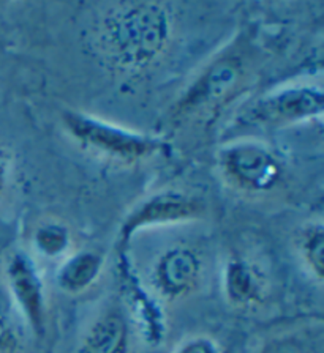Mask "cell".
<instances>
[{
	"label": "cell",
	"instance_id": "obj_1",
	"mask_svg": "<svg viewBox=\"0 0 324 353\" xmlns=\"http://www.w3.org/2000/svg\"><path fill=\"white\" fill-rule=\"evenodd\" d=\"M169 38V16L160 3H124L108 16L103 43L114 62L142 68L155 60Z\"/></svg>",
	"mask_w": 324,
	"mask_h": 353
},
{
	"label": "cell",
	"instance_id": "obj_2",
	"mask_svg": "<svg viewBox=\"0 0 324 353\" xmlns=\"http://www.w3.org/2000/svg\"><path fill=\"white\" fill-rule=\"evenodd\" d=\"M64 121L79 142L127 161L152 157L162 148V142L153 137L117 128L86 114L67 112Z\"/></svg>",
	"mask_w": 324,
	"mask_h": 353
},
{
	"label": "cell",
	"instance_id": "obj_3",
	"mask_svg": "<svg viewBox=\"0 0 324 353\" xmlns=\"http://www.w3.org/2000/svg\"><path fill=\"white\" fill-rule=\"evenodd\" d=\"M220 164L225 174L244 190L267 191L280 179L276 157L256 142H238L223 148Z\"/></svg>",
	"mask_w": 324,
	"mask_h": 353
},
{
	"label": "cell",
	"instance_id": "obj_4",
	"mask_svg": "<svg viewBox=\"0 0 324 353\" xmlns=\"http://www.w3.org/2000/svg\"><path fill=\"white\" fill-rule=\"evenodd\" d=\"M7 281L16 303L37 334H43L46 325V295L35 262L26 252L18 251L7 262Z\"/></svg>",
	"mask_w": 324,
	"mask_h": 353
},
{
	"label": "cell",
	"instance_id": "obj_5",
	"mask_svg": "<svg viewBox=\"0 0 324 353\" xmlns=\"http://www.w3.org/2000/svg\"><path fill=\"white\" fill-rule=\"evenodd\" d=\"M323 112V93L310 87L287 88L272 93L250 110V119L258 123L278 125L316 117Z\"/></svg>",
	"mask_w": 324,
	"mask_h": 353
},
{
	"label": "cell",
	"instance_id": "obj_6",
	"mask_svg": "<svg viewBox=\"0 0 324 353\" xmlns=\"http://www.w3.org/2000/svg\"><path fill=\"white\" fill-rule=\"evenodd\" d=\"M202 210H204L202 203L196 197L182 194V192H162L151 197L130 214L120 232L124 239L120 243H127L135 232L146 225L195 219L202 213Z\"/></svg>",
	"mask_w": 324,
	"mask_h": 353
},
{
	"label": "cell",
	"instance_id": "obj_7",
	"mask_svg": "<svg viewBox=\"0 0 324 353\" xmlns=\"http://www.w3.org/2000/svg\"><path fill=\"white\" fill-rule=\"evenodd\" d=\"M240 65L234 59H222L198 77L185 95L175 106L179 115H185L191 110L206 108L209 104L220 101L228 93L238 87L240 81Z\"/></svg>",
	"mask_w": 324,
	"mask_h": 353
},
{
	"label": "cell",
	"instance_id": "obj_8",
	"mask_svg": "<svg viewBox=\"0 0 324 353\" xmlns=\"http://www.w3.org/2000/svg\"><path fill=\"white\" fill-rule=\"evenodd\" d=\"M201 263L196 254L185 248L163 254L155 267V285L168 298H178L193 289L200 279Z\"/></svg>",
	"mask_w": 324,
	"mask_h": 353
},
{
	"label": "cell",
	"instance_id": "obj_9",
	"mask_svg": "<svg viewBox=\"0 0 324 353\" xmlns=\"http://www.w3.org/2000/svg\"><path fill=\"white\" fill-rule=\"evenodd\" d=\"M120 278L124 281V287L128 295V305L131 311L141 325V330L144 331L146 339L153 344L163 342L164 336V322L162 309L157 306V303L152 300L149 294L142 289L138 276L133 274L127 262L120 261Z\"/></svg>",
	"mask_w": 324,
	"mask_h": 353
},
{
	"label": "cell",
	"instance_id": "obj_10",
	"mask_svg": "<svg viewBox=\"0 0 324 353\" xmlns=\"http://www.w3.org/2000/svg\"><path fill=\"white\" fill-rule=\"evenodd\" d=\"M127 342V322L120 312L111 311L98 319L89 330L79 353H124Z\"/></svg>",
	"mask_w": 324,
	"mask_h": 353
},
{
	"label": "cell",
	"instance_id": "obj_11",
	"mask_svg": "<svg viewBox=\"0 0 324 353\" xmlns=\"http://www.w3.org/2000/svg\"><path fill=\"white\" fill-rule=\"evenodd\" d=\"M261 276L244 259H233L225 272V292L234 305H250L261 296Z\"/></svg>",
	"mask_w": 324,
	"mask_h": 353
},
{
	"label": "cell",
	"instance_id": "obj_12",
	"mask_svg": "<svg viewBox=\"0 0 324 353\" xmlns=\"http://www.w3.org/2000/svg\"><path fill=\"white\" fill-rule=\"evenodd\" d=\"M103 261L100 254L79 252L68 259L57 273V283L65 292L78 294L86 290L98 278Z\"/></svg>",
	"mask_w": 324,
	"mask_h": 353
},
{
	"label": "cell",
	"instance_id": "obj_13",
	"mask_svg": "<svg viewBox=\"0 0 324 353\" xmlns=\"http://www.w3.org/2000/svg\"><path fill=\"white\" fill-rule=\"evenodd\" d=\"M301 251L312 273L321 281L324 268V232L321 224L310 225L304 230L301 236Z\"/></svg>",
	"mask_w": 324,
	"mask_h": 353
},
{
	"label": "cell",
	"instance_id": "obj_14",
	"mask_svg": "<svg viewBox=\"0 0 324 353\" xmlns=\"http://www.w3.org/2000/svg\"><path fill=\"white\" fill-rule=\"evenodd\" d=\"M68 232L62 225L46 224L35 232V245L45 256L56 257L68 248Z\"/></svg>",
	"mask_w": 324,
	"mask_h": 353
},
{
	"label": "cell",
	"instance_id": "obj_15",
	"mask_svg": "<svg viewBox=\"0 0 324 353\" xmlns=\"http://www.w3.org/2000/svg\"><path fill=\"white\" fill-rule=\"evenodd\" d=\"M174 353H220L216 342L207 338H195L187 341Z\"/></svg>",
	"mask_w": 324,
	"mask_h": 353
},
{
	"label": "cell",
	"instance_id": "obj_16",
	"mask_svg": "<svg viewBox=\"0 0 324 353\" xmlns=\"http://www.w3.org/2000/svg\"><path fill=\"white\" fill-rule=\"evenodd\" d=\"M18 350V338L7 320L0 317V353H16Z\"/></svg>",
	"mask_w": 324,
	"mask_h": 353
},
{
	"label": "cell",
	"instance_id": "obj_17",
	"mask_svg": "<svg viewBox=\"0 0 324 353\" xmlns=\"http://www.w3.org/2000/svg\"><path fill=\"white\" fill-rule=\"evenodd\" d=\"M261 353H307V350L299 341L280 339L269 344Z\"/></svg>",
	"mask_w": 324,
	"mask_h": 353
},
{
	"label": "cell",
	"instance_id": "obj_18",
	"mask_svg": "<svg viewBox=\"0 0 324 353\" xmlns=\"http://www.w3.org/2000/svg\"><path fill=\"white\" fill-rule=\"evenodd\" d=\"M5 174H7V165H5L3 154L0 153V194H2L5 186Z\"/></svg>",
	"mask_w": 324,
	"mask_h": 353
}]
</instances>
